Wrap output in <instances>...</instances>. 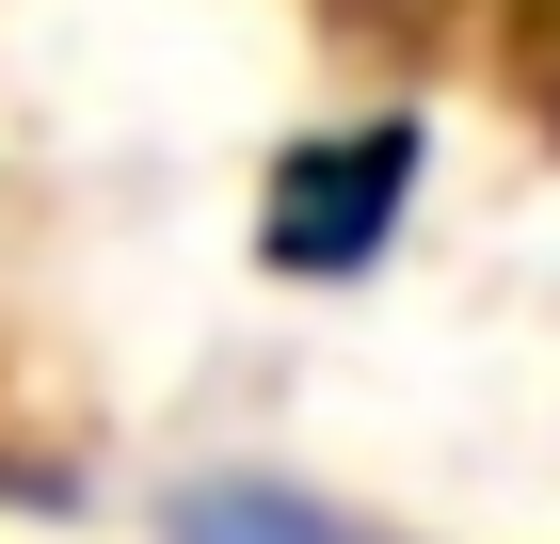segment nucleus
<instances>
[{"instance_id": "nucleus-1", "label": "nucleus", "mask_w": 560, "mask_h": 544, "mask_svg": "<svg viewBox=\"0 0 560 544\" xmlns=\"http://www.w3.org/2000/svg\"><path fill=\"white\" fill-rule=\"evenodd\" d=\"M400 193H417V113L337 128V144H304V161L272 176V256H289V273H369L385 224H400Z\"/></svg>"}, {"instance_id": "nucleus-2", "label": "nucleus", "mask_w": 560, "mask_h": 544, "mask_svg": "<svg viewBox=\"0 0 560 544\" xmlns=\"http://www.w3.org/2000/svg\"><path fill=\"white\" fill-rule=\"evenodd\" d=\"M161 544H385V529H352V512L304 497V481H176Z\"/></svg>"}]
</instances>
